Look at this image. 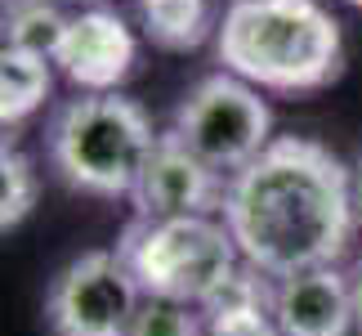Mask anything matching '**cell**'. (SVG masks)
Listing matches in <instances>:
<instances>
[{"label":"cell","instance_id":"obj_1","mask_svg":"<svg viewBox=\"0 0 362 336\" xmlns=\"http://www.w3.org/2000/svg\"><path fill=\"white\" fill-rule=\"evenodd\" d=\"M219 220L242 260L269 278L340 264L358 229L354 171L309 135H277L228 175Z\"/></svg>","mask_w":362,"mask_h":336},{"label":"cell","instance_id":"obj_2","mask_svg":"<svg viewBox=\"0 0 362 336\" xmlns=\"http://www.w3.org/2000/svg\"><path fill=\"white\" fill-rule=\"evenodd\" d=\"M224 72L255 90L309 94L344 72V32L322 0H228L215 23Z\"/></svg>","mask_w":362,"mask_h":336},{"label":"cell","instance_id":"obj_3","mask_svg":"<svg viewBox=\"0 0 362 336\" xmlns=\"http://www.w3.org/2000/svg\"><path fill=\"white\" fill-rule=\"evenodd\" d=\"M144 103L107 94H72L45 121V162L72 193L86 198H130L148 152L157 148Z\"/></svg>","mask_w":362,"mask_h":336},{"label":"cell","instance_id":"obj_4","mask_svg":"<svg viewBox=\"0 0 362 336\" xmlns=\"http://www.w3.org/2000/svg\"><path fill=\"white\" fill-rule=\"evenodd\" d=\"M117 256L144 296L184 301L206 310L224 283L242 269V251L219 215H175V220H130Z\"/></svg>","mask_w":362,"mask_h":336},{"label":"cell","instance_id":"obj_5","mask_svg":"<svg viewBox=\"0 0 362 336\" xmlns=\"http://www.w3.org/2000/svg\"><path fill=\"white\" fill-rule=\"evenodd\" d=\"M165 130L211 171L238 175L273 144V112L250 81L233 72H211L175 103Z\"/></svg>","mask_w":362,"mask_h":336},{"label":"cell","instance_id":"obj_6","mask_svg":"<svg viewBox=\"0 0 362 336\" xmlns=\"http://www.w3.org/2000/svg\"><path fill=\"white\" fill-rule=\"evenodd\" d=\"M144 305L134 274L112 251H81L54 274L45 291V323L54 336H125Z\"/></svg>","mask_w":362,"mask_h":336},{"label":"cell","instance_id":"obj_7","mask_svg":"<svg viewBox=\"0 0 362 336\" xmlns=\"http://www.w3.org/2000/svg\"><path fill=\"white\" fill-rule=\"evenodd\" d=\"M228 175L211 171L202 157L161 130L157 148L148 152L144 171L130 189V206L139 220H175V215H219L224 211Z\"/></svg>","mask_w":362,"mask_h":336},{"label":"cell","instance_id":"obj_8","mask_svg":"<svg viewBox=\"0 0 362 336\" xmlns=\"http://www.w3.org/2000/svg\"><path fill=\"white\" fill-rule=\"evenodd\" d=\"M134 63H139L134 27L112 5L76 9L72 18H67V32L59 40V50H54V67H59L81 94L121 90V81L134 72Z\"/></svg>","mask_w":362,"mask_h":336},{"label":"cell","instance_id":"obj_9","mask_svg":"<svg viewBox=\"0 0 362 336\" xmlns=\"http://www.w3.org/2000/svg\"><path fill=\"white\" fill-rule=\"evenodd\" d=\"M273 323L282 336H349L358 332L354 314V274L340 264L300 269L273 278Z\"/></svg>","mask_w":362,"mask_h":336},{"label":"cell","instance_id":"obj_10","mask_svg":"<svg viewBox=\"0 0 362 336\" xmlns=\"http://www.w3.org/2000/svg\"><path fill=\"white\" fill-rule=\"evenodd\" d=\"M54 90V72L49 59L13 45H0V139H5L13 125H23L32 112L45 108Z\"/></svg>","mask_w":362,"mask_h":336},{"label":"cell","instance_id":"obj_11","mask_svg":"<svg viewBox=\"0 0 362 336\" xmlns=\"http://www.w3.org/2000/svg\"><path fill=\"white\" fill-rule=\"evenodd\" d=\"M157 50H197L211 36V0H125Z\"/></svg>","mask_w":362,"mask_h":336},{"label":"cell","instance_id":"obj_12","mask_svg":"<svg viewBox=\"0 0 362 336\" xmlns=\"http://www.w3.org/2000/svg\"><path fill=\"white\" fill-rule=\"evenodd\" d=\"M67 13L59 0H0V45L40 54L54 63V50L67 32Z\"/></svg>","mask_w":362,"mask_h":336},{"label":"cell","instance_id":"obj_13","mask_svg":"<svg viewBox=\"0 0 362 336\" xmlns=\"http://www.w3.org/2000/svg\"><path fill=\"white\" fill-rule=\"evenodd\" d=\"M40 198V171L23 148L0 139V233L18 229V224L36 211Z\"/></svg>","mask_w":362,"mask_h":336},{"label":"cell","instance_id":"obj_14","mask_svg":"<svg viewBox=\"0 0 362 336\" xmlns=\"http://www.w3.org/2000/svg\"><path fill=\"white\" fill-rule=\"evenodd\" d=\"M125 336H206V314L197 305L184 301H161V296H144L134 323Z\"/></svg>","mask_w":362,"mask_h":336},{"label":"cell","instance_id":"obj_15","mask_svg":"<svg viewBox=\"0 0 362 336\" xmlns=\"http://www.w3.org/2000/svg\"><path fill=\"white\" fill-rule=\"evenodd\" d=\"M206 336H282L273 323L269 305H246V310H202Z\"/></svg>","mask_w":362,"mask_h":336},{"label":"cell","instance_id":"obj_16","mask_svg":"<svg viewBox=\"0 0 362 336\" xmlns=\"http://www.w3.org/2000/svg\"><path fill=\"white\" fill-rule=\"evenodd\" d=\"M354 314H358V332H362V264L354 269Z\"/></svg>","mask_w":362,"mask_h":336},{"label":"cell","instance_id":"obj_17","mask_svg":"<svg viewBox=\"0 0 362 336\" xmlns=\"http://www.w3.org/2000/svg\"><path fill=\"white\" fill-rule=\"evenodd\" d=\"M354 206H358V220H362V157L354 166Z\"/></svg>","mask_w":362,"mask_h":336},{"label":"cell","instance_id":"obj_18","mask_svg":"<svg viewBox=\"0 0 362 336\" xmlns=\"http://www.w3.org/2000/svg\"><path fill=\"white\" fill-rule=\"evenodd\" d=\"M59 5L76 13V9H94V5H107V0H59Z\"/></svg>","mask_w":362,"mask_h":336},{"label":"cell","instance_id":"obj_19","mask_svg":"<svg viewBox=\"0 0 362 336\" xmlns=\"http://www.w3.org/2000/svg\"><path fill=\"white\" fill-rule=\"evenodd\" d=\"M344 5H354V9H362V0H344Z\"/></svg>","mask_w":362,"mask_h":336}]
</instances>
